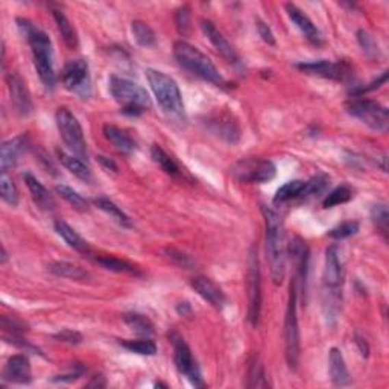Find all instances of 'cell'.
<instances>
[{
  "label": "cell",
  "instance_id": "6da1fadb",
  "mask_svg": "<svg viewBox=\"0 0 389 389\" xmlns=\"http://www.w3.org/2000/svg\"><path fill=\"white\" fill-rule=\"evenodd\" d=\"M17 26L22 36L31 46L34 66L47 90H53L57 84V73L53 66L52 41L46 32L34 26L27 18H17Z\"/></svg>",
  "mask_w": 389,
  "mask_h": 389
},
{
  "label": "cell",
  "instance_id": "7a4b0ae2",
  "mask_svg": "<svg viewBox=\"0 0 389 389\" xmlns=\"http://www.w3.org/2000/svg\"><path fill=\"white\" fill-rule=\"evenodd\" d=\"M263 216L266 222V259L269 263L271 279L274 284L283 283L286 274V245H284L283 219L274 208L263 207Z\"/></svg>",
  "mask_w": 389,
  "mask_h": 389
},
{
  "label": "cell",
  "instance_id": "3957f363",
  "mask_svg": "<svg viewBox=\"0 0 389 389\" xmlns=\"http://www.w3.org/2000/svg\"><path fill=\"white\" fill-rule=\"evenodd\" d=\"M173 57H175L179 66L192 75L198 76V78L210 82V84L216 87L227 86V81L221 75L216 66L213 64V61L205 53L201 52L198 47L192 46L187 41L179 40L173 45Z\"/></svg>",
  "mask_w": 389,
  "mask_h": 389
},
{
  "label": "cell",
  "instance_id": "277c9868",
  "mask_svg": "<svg viewBox=\"0 0 389 389\" xmlns=\"http://www.w3.org/2000/svg\"><path fill=\"white\" fill-rule=\"evenodd\" d=\"M110 93L117 103H121V111L127 116L138 117L152 107L151 97L142 86L121 76L113 75L110 78Z\"/></svg>",
  "mask_w": 389,
  "mask_h": 389
},
{
  "label": "cell",
  "instance_id": "5b68a950",
  "mask_svg": "<svg viewBox=\"0 0 389 389\" xmlns=\"http://www.w3.org/2000/svg\"><path fill=\"white\" fill-rule=\"evenodd\" d=\"M342 279H344V269H342V263H340L339 259V249L338 247L331 245L327 248V251H325V265L323 274L324 295L327 297L324 301V309H325V316L329 319L336 318Z\"/></svg>",
  "mask_w": 389,
  "mask_h": 389
},
{
  "label": "cell",
  "instance_id": "8992f818",
  "mask_svg": "<svg viewBox=\"0 0 389 389\" xmlns=\"http://www.w3.org/2000/svg\"><path fill=\"white\" fill-rule=\"evenodd\" d=\"M146 79H148V84L155 96L158 105L166 113L173 116L184 113L183 96L175 79L171 78L169 75L155 71V68H148L146 71Z\"/></svg>",
  "mask_w": 389,
  "mask_h": 389
},
{
  "label": "cell",
  "instance_id": "52a82bcc",
  "mask_svg": "<svg viewBox=\"0 0 389 389\" xmlns=\"http://www.w3.org/2000/svg\"><path fill=\"white\" fill-rule=\"evenodd\" d=\"M297 300L298 292L297 284L292 280L290 283V294L289 303L286 310V318H284V356L290 370H297L300 364V325H298V315H297Z\"/></svg>",
  "mask_w": 389,
  "mask_h": 389
},
{
  "label": "cell",
  "instance_id": "ba28073f",
  "mask_svg": "<svg viewBox=\"0 0 389 389\" xmlns=\"http://www.w3.org/2000/svg\"><path fill=\"white\" fill-rule=\"evenodd\" d=\"M347 113L356 117L366 127L377 131V133H386L389 127V113L388 108L380 102L373 99H365L362 96H353L345 103Z\"/></svg>",
  "mask_w": 389,
  "mask_h": 389
},
{
  "label": "cell",
  "instance_id": "9c48e42d",
  "mask_svg": "<svg viewBox=\"0 0 389 389\" xmlns=\"http://www.w3.org/2000/svg\"><path fill=\"white\" fill-rule=\"evenodd\" d=\"M55 121H57V127L62 142H64L68 151L76 157L87 160L88 151L84 138V131H82L81 123L76 119V116L68 108L60 107L57 113H55Z\"/></svg>",
  "mask_w": 389,
  "mask_h": 389
},
{
  "label": "cell",
  "instance_id": "30bf717a",
  "mask_svg": "<svg viewBox=\"0 0 389 389\" xmlns=\"http://www.w3.org/2000/svg\"><path fill=\"white\" fill-rule=\"evenodd\" d=\"M247 295H248V321L257 327L262 314V273L257 245H251L248 253L247 269Z\"/></svg>",
  "mask_w": 389,
  "mask_h": 389
},
{
  "label": "cell",
  "instance_id": "8fae6325",
  "mask_svg": "<svg viewBox=\"0 0 389 389\" xmlns=\"http://www.w3.org/2000/svg\"><path fill=\"white\" fill-rule=\"evenodd\" d=\"M169 339L173 347V360H175V366L179 374H183L194 388H203V374H201L197 359L193 357L190 347L187 345L184 338L175 330L169 333Z\"/></svg>",
  "mask_w": 389,
  "mask_h": 389
},
{
  "label": "cell",
  "instance_id": "7c38bea8",
  "mask_svg": "<svg viewBox=\"0 0 389 389\" xmlns=\"http://www.w3.org/2000/svg\"><path fill=\"white\" fill-rule=\"evenodd\" d=\"M275 164L268 158H243L231 168V175L239 183L263 184L274 179Z\"/></svg>",
  "mask_w": 389,
  "mask_h": 389
},
{
  "label": "cell",
  "instance_id": "4fadbf2b",
  "mask_svg": "<svg viewBox=\"0 0 389 389\" xmlns=\"http://www.w3.org/2000/svg\"><path fill=\"white\" fill-rule=\"evenodd\" d=\"M297 68L308 75L319 76V78L325 79H335V81H347L351 78L353 71L349 62L345 61H329V60H319V61H310V62H300L297 64Z\"/></svg>",
  "mask_w": 389,
  "mask_h": 389
},
{
  "label": "cell",
  "instance_id": "5bb4252c",
  "mask_svg": "<svg viewBox=\"0 0 389 389\" xmlns=\"http://www.w3.org/2000/svg\"><path fill=\"white\" fill-rule=\"evenodd\" d=\"M61 82L67 90L86 95L90 88V73L86 60H71L61 72Z\"/></svg>",
  "mask_w": 389,
  "mask_h": 389
},
{
  "label": "cell",
  "instance_id": "9a60e30c",
  "mask_svg": "<svg viewBox=\"0 0 389 389\" xmlns=\"http://www.w3.org/2000/svg\"><path fill=\"white\" fill-rule=\"evenodd\" d=\"M289 255L295 265V284L298 294H304L309 273V247L301 238H294L289 243Z\"/></svg>",
  "mask_w": 389,
  "mask_h": 389
},
{
  "label": "cell",
  "instance_id": "2e32d148",
  "mask_svg": "<svg viewBox=\"0 0 389 389\" xmlns=\"http://www.w3.org/2000/svg\"><path fill=\"white\" fill-rule=\"evenodd\" d=\"M6 81H8L11 103L16 113L20 116H29L34 110V103L26 82L18 73H10Z\"/></svg>",
  "mask_w": 389,
  "mask_h": 389
},
{
  "label": "cell",
  "instance_id": "e0dca14e",
  "mask_svg": "<svg viewBox=\"0 0 389 389\" xmlns=\"http://www.w3.org/2000/svg\"><path fill=\"white\" fill-rule=\"evenodd\" d=\"M2 380L16 385L31 384L32 371L29 357L26 354H14V356H11L3 368Z\"/></svg>",
  "mask_w": 389,
  "mask_h": 389
},
{
  "label": "cell",
  "instance_id": "ac0fdd59",
  "mask_svg": "<svg viewBox=\"0 0 389 389\" xmlns=\"http://www.w3.org/2000/svg\"><path fill=\"white\" fill-rule=\"evenodd\" d=\"M190 286L194 289V292L205 300L212 308L222 310L227 305V295L224 294L216 283L208 279L204 275H197L193 277L190 281Z\"/></svg>",
  "mask_w": 389,
  "mask_h": 389
},
{
  "label": "cell",
  "instance_id": "d6986e66",
  "mask_svg": "<svg viewBox=\"0 0 389 389\" xmlns=\"http://www.w3.org/2000/svg\"><path fill=\"white\" fill-rule=\"evenodd\" d=\"M201 29H203L204 36L214 46V49L219 52L222 58L230 62V64H239V55L236 52V49L231 46L230 41L222 36V32L214 26L213 22H210V20H203V22H201Z\"/></svg>",
  "mask_w": 389,
  "mask_h": 389
},
{
  "label": "cell",
  "instance_id": "ffe728a7",
  "mask_svg": "<svg viewBox=\"0 0 389 389\" xmlns=\"http://www.w3.org/2000/svg\"><path fill=\"white\" fill-rule=\"evenodd\" d=\"M26 146L27 136L25 134L10 138V140L2 143V148H0V171H2V173H8L12 168H16Z\"/></svg>",
  "mask_w": 389,
  "mask_h": 389
},
{
  "label": "cell",
  "instance_id": "44dd1931",
  "mask_svg": "<svg viewBox=\"0 0 389 389\" xmlns=\"http://www.w3.org/2000/svg\"><path fill=\"white\" fill-rule=\"evenodd\" d=\"M286 12L289 18L292 20L303 36L308 38L312 45H321L323 43V36L319 29L316 27V25L312 22V20L305 16V14L298 8L297 5L294 3H286Z\"/></svg>",
  "mask_w": 389,
  "mask_h": 389
},
{
  "label": "cell",
  "instance_id": "7402d4cb",
  "mask_svg": "<svg viewBox=\"0 0 389 389\" xmlns=\"http://www.w3.org/2000/svg\"><path fill=\"white\" fill-rule=\"evenodd\" d=\"M23 179H25V184L27 187V190H29L31 197L34 199V203H36L41 208V210L52 212L57 204H55V199L51 194V192H49L46 187L41 184L38 179L29 172L25 173Z\"/></svg>",
  "mask_w": 389,
  "mask_h": 389
},
{
  "label": "cell",
  "instance_id": "603a6c76",
  "mask_svg": "<svg viewBox=\"0 0 389 389\" xmlns=\"http://www.w3.org/2000/svg\"><path fill=\"white\" fill-rule=\"evenodd\" d=\"M103 136H105L107 140L123 155L133 154L137 148V143L134 138L131 137L125 129L116 127V125L107 123L105 127H103Z\"/></svg>",
  "mask_w": 389,
  "mask_h": 389
},
{
  "label": "cell",
  "instance_id": "cb8c5ba5",
  "mask_svg": "<svg viewBox=\"0 0 389 389\" xmlns=\"http://www.w3.org/2000/svg\"><path fill=\"white\" fill-rule=\"evenodd\" d=\"M329 373L333 385L349 386L351 384V376L349 373V368H347L345 359L336 347H333L329 353Z\"/></svg>",
  "mask_w": 389,
  "mask_h": 389
},
{
  "label": "cell",
  "instance_id": "d4e9b609",
  "mask_svg": "<svg viewBox=\"0 0 389 389\" xmlns=\"http://www.w3.org/2000/svg\"><path fill=\"white\" fill-rule=\"evenodd\" d=\"M208 127H210L213 134H216L227 143L234 145L240 140L239 125L231 121L228 116H219L216 119H210L208 121Z\"/></svg>",
  "mask_w": 389,
  "mask_h": 389
},
{
  "label": "cell",
  "instance_id": "484cf974",
  "mask_svg": "<svg viewBox=\"0 0 389 389\" xmlns=\"http://www.w3.org/2000/svg\"><path fill=\"white\" fill-rule=\"evenodd\" d=\"M55 231L60 236V238L64 240L68 247L73 248L75 251L88 254L90 253V245L86 239H82L81 236L76 233L73 228L67 224L64 221H57L55 222Z\"/></svg>",
  "mask_w": 389,
  "mask_h": 389
},
{
  "label": "cell",
  "instance_id": "4316f807",
  "mask_svg": "<svg viewBox=\"0 0 389 389\" xmlns=\"http://www.w3.org/2000/svg\"><path fill=\"white\" fill-rule=\"evenodd\" d=\"M57 154H58V160L61 162V164L64 166V168L68 172L73 173L76 178H79L86 183L92 181V179H93L92 171H90V168L86 164L84 160L76 157L73 154H67V152H64V151H58Z\"/></svg>",
  "mask_w": 389,
  "mask_h": 389
},
{
  "label": "cell",
  "instance_id": "83f0119b",
  "mask_svg": "<svg viewBox=\"0 0 389 389\" xmlns=\"http://www.w3.org/2000/svg\"><path fill=\"white\" fill-rule=\"evenodd\" d=\"M123 321L128 327L133 330L134 333H137L138 336H145V338H151L155 335V325L151 319L143 315L138 314V312H128V314L123 315Z\"/></svg>",
  "mask_w": 389,
  "mask_h": 389
},
{
  "label": "cell",
  "instance_id": "f1b7e54d",
  "mask_svg": "<svg viewBox=\"0 0 389 389\" xmlns=\"http://www.w3.org/2000/svg\"><path fill=\"white\" fill-rule=\"evenodd\" d=\"M47 268L52 274L61 277V279H68L75 281H84L88 279V273L86 269L68 262H52Z\"/></svg>",
  "mask_w": 389,
  "mask_h": 389
},
{
  "label": "cell",
  "instance_id": "f546056e",
  "mask_svg": "<svg viewBox=\"0 0 389 389\" xmlns=\"http://www.w3.org/2000/svg\"><path fill=\"white\" fill-rule=\"evenodd\" d=\"M93 204L102 210L103 213H107L108 216L113 219L117 224L125 227V228H131L133 227V221L129 219V216L125 213L121 207H117L113 201L105 198V197H99L93 201Z\"/></svg>",
  "mask_w": 389,
  "mask_h": 389
},
{
  "label": "cell",
  "instance_id": "4dcf8cb0",
  "mask_svg": "<svg viewBox=\"0 0 389 389\" xmlns=\"http://www.w3.org/2000/svg\"><path fill=\"white\" fill-rule=\"evenodd\" d=\"M52 16L55 18V23H57V27H58L62 40H64V43L71 49L78 47V43H79L78 34H76V29L73 27L71 20L67 18L66 14L61 10H52Z\"/></svg>",
  "mask_w": 389,
  "mask_h": 389
},
{
  "label": "cell",
  "instance_id": "1f68e13d",
  "mask_svg": "<svg viewBox=\"0 0 389 389\" xmlns=\"http://www.w3.org/2000/svg\"><path fill=\"white\" fill-rule=\"evenodd\" d=\"M95 262L97 263V265H101L102 268L113 271V273H117V274H129V275L142 274L140 271H138V268L133 265V263L117 259V257H113V255H97Z\"/></svg>",
  "mask_w": 389,
  "mask_h": 389
},
{
  "label": "cell",
  "instance_id": "d6a6232c",
  "mask_svg": "<svg viewBox=\"0 0 389 389\" xmlns=\"http://www.w3.org/2000/svg\"><path fill=\"white\" fill-rule=\"evenodd\" d=\"M304 187H305V181H303V179H294V181H289L286 184H283L275 193L274 204L281 205V204L289 203V201L301 199Z\"/></svg>",
  "mask_w": 389,
  "mask_h": 389
},
{
  "label": "cell",
  "instance_id": "836d02e7",
  "mask_svg": "<svg viewBox=\"0 0 389 389\" xmlns=\"http://www.w3.org/2000/svg\"><path fill=\"white\" fill-rule=\"evenodd\" d=\"M151 155H152V160H154L160 168H162V171L164 173H168L169 177L178 178L179 175H181V171H179V166L175 163V160H173L168 152L162 148V146H158V145L152 146Z\"/></svg>",
  "mask_w": 389,
  "mask_h": 389
},
{
  "label": "cell",
  "instance_id": "e575fe53",
  "mask_svg": "<svg viewBox=\"0 0 389 389\" xmlns=\"http://www.w3.org/2000/svg\"><path fill=\"white\" fill-rule=\"evenodd\" d=\"M131 32H133L137 45L143 47H152L157 43V36L154 29H152L148 23L142 22V20H134V22L131 23Z\"/></svg>",
  "mask_w": 389,
  "mask_h": 389
},
{
  "label": "cell",
  "instance_id": "d590c367",
  "mask_svg": "<svg viewBox=\"0 0 389 389\" xmlns=\"http://www.w3.org/2000/svg\"><path fill=\"white\" fill-rule=\"evenodd\" d=\"M119 344L131 353L140 354V356H155L157 354V345L152 339H122Z\"/></svg>",
  "mask_w": 389,
  "mask_h": 389
},
{
  "label": "cell",
  "instance_id": "8d00e7d4",
  "mask_svg": "<svg viewBox=\"0 0 389 389\" xmlns=\"http://www.w3.org/2000/svg\"><path fill=\"white\" fill-rule=\"evenodd\" d=\"M268 386L269 384L265 374V368H263L260 359L254 356L251 360H249L247 388H268Z\"/></svg>",
  "mask_w": 389,
  "mask_h": 389
},
{
  "label": "cell",
  "instance_id": "74e56055",
  "mask_svg": "<svg viewBox=\"0 0 389 389\" xmlns=\"http://www.w3.org/2000/svg\"><path fill=\"white\" fill-rule=\"evenodd\" d=\"M55 192H57L60 197L67 201L68 204H71L75 210H78V212H88V201L86 198H82L81 194L73 190L72 187H68L66 184H57L55 186Z\"/></svg>",
  "mask_w": 389,
  "mask_h": 389
},
{
  "label": "cell",
  "instance_id": "f35d334b",
  "mask_svg": "<svg viewBox=\"0 0 389 389\" xmlns=\"http://www.w3.org/2000/svg\"><path fill=\"white\" fill-rule=\"evenodd\" d=\"M0 193H2V199L6 204L11 207H17L18 190L8 173H2V177H0Z\"/></svg>",
  "mask_w": 389,
  "mask_h": 389
},
{
  "label": "cell",
  "instance_id": "ab89813d",
  "mask_svg": "<svg viewBox=\"0 0 389 389\" xmlns=\"http://www.w3.org/2000/svg\"><path fill=\"white\" fill-rule=\"evenodd\" d=\"M351 198H353V190L350 189V187L349 186H339L324 198L323 207L324 208H331V207H336V205H340V204H345V203H349Z\"/></svg>",
  "mask_w": 389,
  "mask_h": 389
},
{
  "label": "cell",
  "instance_id": "60d3db41",
  "mask_svg": "<svg viewBox=\"0 0 389 389\" xmlns=\"http://www.w3.org/2000/svg\"><path fill=\"white\" fill-rule=\"evenodd\" d=\"M164 254L168 255V259L173 263V265H177L179 268H184V269H194L197 266V262L192 255L186 254L181 249H177V248H166L164 249Z\"/></svg>",
  "mask_w": 389,
  "mask_h": 389
},
{
  "label": "cell",
  "instance_id": "b9f144b4",
  "mask_svg": "<svg viewBox=\"0 0 389 389\" xmlns=\"http://www.w3.org/2000/svg\"><path fill=\"white\" fill-rule=\"evenodd\" d=\"M371 221L376 225L377 230L384 234L386 239L388 236V222H389V213L386 204H376L371 208Z\"/></svg>",
  "mask_w": 389,
  "mask_h": 389
},
{
  "label": "cell",
  "instance_id": "7bdbcfd3",
  "mask_svg": "<svg viewBox=\"0 0 389 389\" xmlns=\"http://www.w3.org/2000/svg\"><path fill=\"white\" fill-rule=\"evenodd\" d=\"M327 184H329V177L324 175V173H319V175L309 179V181H305V187H304L301 199L316 197V194L323 193L325 190V187H327Z\"/></svg>",
  "mask_w": 389,
  "mask_h": 389
},
{
  "label": "cell",
  "instance_id": "ee69618b",
  "mask_svg": "<svg viewBox=\"0 0 389 389\" xmlns=\"http://www.w3.org/2000/svg\"><path fill=\"white\" fill-rule=\"evenodd\" d=\"M359 231V222L356 221H347L342 222V224L331 228V230L327 233L329 238L336 239V240H342L347 238H351Z\"/></svg>",
  "mask_w": 389,
  "mask_h": 389
},
{
  "label": "cell",
  "instance_id": "f6af8a7d",
  "mask_svg": "<svg viewBox=\"0 0 389 389\" xmlns=\"http://www.w3.org/2000/svg\"><path fill=\"white\" fill-rule=\"evenodd\" d=\"M175 25L181 36H187L190 32V8L187 5L178 8L175 12Z\"/></svg>",
  "mask_w": 389,
  "mask_h": 389
},
{
  "label": "cell",
  "instance_id": "bcb514c9",
  "mask_svg": "<svg viewBox=\"0 0 389 389\" xmlns=\"http://www.w3.org/2000/svg\"><path fill=\"white\" fill-rule=\"evenodd\" d=\"M357 41L368 57H376V55H379V46L376 43V40L373 38L371 34H368L366 31H359Z\"/></svg>",
  "mask_w": 389,
  "mask_h": 389
},
{
  "label": "cell",
  "instance_id": "7dc6e473",
  "mask_svg": "<svg viewBox=\"0 0 389 389\" xmlns=\"http://www.w3.org/2000/svg\"><path fill=\"white\" fill-rule=\"evenodd\" d=\"M55 339H58L60 342H66V344H81L82 342V335L79 331H75V330H61L60 333H57V335L53 336Z\"/></svg>",
  "mask_w": 389,
  "mask_h": 389
},
{
  "label": "cell",
  "instance_id": "c3c4849f",
  "mask_svg": "<svg viewBox=\"0 0 389 389\" xmlns=\"http://www.w3.org/2000/svg\"><path fill=\"white\" fill-rule=\"evenodd\" d=\"M257 32H259V36L262 37L263 41H265V43H268L271 46L275 45V38H274L273 31H271V27L265 22H262V20H257Z\"/></svg>",
  "mask_w": 389,
  "mask_h": 389
},
{
  "label": "cell",
  "instance_id": "681fc988",
  "mask_svg": "<svg viewBox=\"0 0 389 389\" xmlns=\"http://www.w3.org/2000/svg\"><path fill=\"white\" fill-rule=\"evenodd\" d=\"M82 373H84V366L81 365H73V370L67 374H60L53 379V381H73L76 379H79L82 376Z\"/></svg>",
  "mask_w": 389,
  "mask_h": 389
},
{
  "label": "cell",
  "instance_id": "f907efd6",
  "mask_svg": "<svg viewBox=\"0 0 389 389\" xmlns=\"http://www.w3.org/2000/svg\"><path fill=\"white\" fill-rule=\"evenodd\" d=\"M97 160H99V163L105 168L107 171H111V172H117V164L113 162V160L108 158V157H103V155H99L97 157Z\"/></svg>",
  "mask_w": 389,
  "mask_h": 389
},
{
  "label": "cell",
  "instance_id": "816d5d0a",
  "mask_svg": "<svg viewBox=\"0 0 389 389\" xmlns=\"http://www.w3.org/2000/svg\"><path fill=\"white\" fill-rule=\"evenodd\" d=\"M177 312L183 316H190L192 315V305L189 303H179L177 305Z\"/></svg>",
  "mask_w": 389,
  "mask_h": 389
},
{
  "label": "cell",
  "instance_id": "f5cc1de1",
  "mask_svg": "<svg viewBox=\"0 0 389 389\" xmlns=\"http://www.w3.org/2000/svg\"><path fill=\"white\" fill-rule=\"evenodd\" d=\"M6 260H8V253H6V249H5V247L2 248V259H0V263H6Z\"/></svg>",
  "mask_w": 389,
  "mask_h": 389
}]
</instances>
